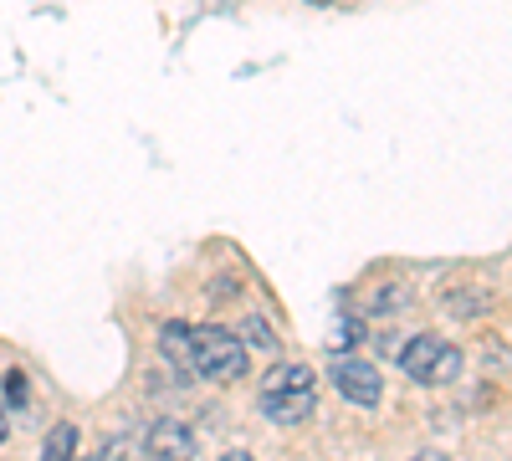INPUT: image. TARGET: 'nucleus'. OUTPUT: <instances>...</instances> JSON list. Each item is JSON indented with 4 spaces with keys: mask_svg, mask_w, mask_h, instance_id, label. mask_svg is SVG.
I'll use <instances>...</instances> for the list:
<instances>
[{
    "mask_svg": "<svg viewBox=\"0 0 512 461\" xmlns=\"http://www.w3.org/2000/svg\"><path fill=\"white\" fill-rule=\"evenodd\" d=\"M190 339H195V374L210 385H236L251 374V349L236 339L231 328L221 323H200L190 328Z\"/></svg>",
    "mask_w": 512,
    "mask_h": 461,
    "instance_id": "f257e3e1",
    "label": "nucleus"
},
{
    "mask_svg": "<svg viewBox=\"0 0 512 461\" xmlns=\"http://www.w3.org/2000/svg\"><path fill=\"white\" fill-rule=\"evenodd\" d=\"M328 380H333V390L344 395L349 405H379V395H384V374H379V364H374V359H359V354L333 359Z\"/></svg>",
    "mask_w": 512,
    "mask_h": 461,
    "instance_id": "f03ea898",
    "label": "nucleus"
},
{
    "mask_svg": "<svg viewBox=\"0 0 512 461\" xmlns=\"http://www.w3.org/2000/svg\"><path fill=\"white\" fill-rule=\"evenodd\" d=\"M318 410V385L308 390H267L262 395V415L277 426H297V421H308V415Z\"/></svg>",
    "mask_w": 512,
    "mask_h": 461,
    "instance_id": "7ed1b4c3",
    "label": "nucleus"
},
{
    "mask_svg": "<svg viewBox=\"0 0 512 461\" xmlns=\"http://www.w3.org/2000/svg\"><path fill=\"white\" fill-rule=\"evenodd\" d=\"M144 451H149L154 461H190V456H195V436H190V426H180V421H154L149 436H144Z\"/></svg>",
    "mask_w": 512,
    "mask_h": 461,
    "instance_id": "20e7f679",
    "label": "nucleus"
},
{
    "mask_svg": "<svg viewBox=\"0 0 512 461\" xmlns=\"http://www.w3.org/2000/svg\"><path fill=\"white\" fill-rule=\"evenodd\" d=\"M441 349H446L441 333H415V339L400 349V369L410 374L415 385H425V380H431V364L441 359Z\"/></svg>",
    "mask_w": 512,
    "mask_h": 461,
    "instance_id": "39448f33",
    "label": "nucleus"
},
{
    "mask_svg": "<svg viewBox=\"0 0 512 461\" xmlns=\"http://www.w3.org/2000/svg\"><path fill=\"white\" fill-rule=\"evenodd\" d=\"M410 308H415V287L410 282H379V287H369V298H364L369 318H400Z\"/></svg>",
    "mask_w": 512,
    "mask_h": 461,
    "instance_id": "423d86ee",
    "label": "nucleus"
},
{
    "mask_svg": "<svg viewBox=\"0 0 512 461\" xmlns=\"http://www.w3.org/2000/svg\"><path fill=\"white\" fill-rule=\"evenodd\" d=\"M159 354H164V364H175L185 380L195 374V339H190V323H164L159 328Z\"/></svg>",
    "mask_w": 512,
    "mask_h": 461,
    "instance_id": "0eeeda50",
    "label": "nucleus"
},
{
    "mask_svg": "<svg viewBox=\"0 0 512 461\" xmlns=\"http://www.w3.org/2000/svg\"><path fill=\"white\" fill-rule=\"evenodd\" d=\"M441 308H446L451 318L472 323V318H487V313L497 308V298H492L487 287H446V292H441Z\"/></svg>",
    "mask_w": 512,
    "mask_h": 461,
    "instance_id": "6e6552de",
    "label": "nucleus"
},
{
    "mask_svg": "<svg viewBox=\"0 0 512 461\" xmlns=\"http://www.w3.org/2000/svg\"><path fill=\"white\" fill-rule=\"evenodd\" d=\"M308 385H318L308 364H297V359H277V364L267 369V380H262V395H267V390H308Z\"/></svg>",
    "mask_w": 512,
    "mask_h": 461,
    "instance_id": "1a4fd4ad",
    "label": "nucleus"
},
{
    "mask_svg": "<svg viewBox=\"0 0 512 461\" xmlns=\"http://www.w3.org/2000/svg\"><path fill=\"white\" fill-rule=\"evenodd\" d=\"M77 446H82L77 426H72V421H57V426L47 431V441H41V461H72Z\"/></svg>",
    "mask_w": 512,
    "mask_h": 461,
    "instance_id": "9d476101",
    "label": "nucleus"
},
{
    "mask_svg": "<svg viewBox=\"0 0 512 461\" xmlns=\"http://www.w3.org/2000/svg\"><path fill=\"white\" fill-rule=\"evenodd\" d=\"M236 339H241L246 349H267V354H277V339H272V328L262 323V313H246V323H241Z\"/></svg>",
    "mask_w": 512,
    "mask_h": 461,
    "instance_id": "9b49d317",
    "label": "nucleus"
},
{
    "mask_svg": "<svg viewBox=\"0 0 512 461\" xmlns=\"http://www.w3.org/2000/svg\"><path fill=\"white\" fill-rule=\"evenodd\" d=\"M461 380V349L456 344H446L441 349V359L431 364V380H425V385H456Z\"/></svg>",
    "mask_w": 512,
    "mask_h": 461,
    "instance_id": "f8f14e48",
    "label": "nucleus"
},
{
    "mask_svg": "<svg viewBox=\"0 0 512 461\" xmlns=\"http://www.w3.org/2000/svg\"><path fill=\"white\" fill-rule=\"evenodd\" d=\"M26 400H31V395H26V374L11 369V374H6V400H0V405H6V410H21Z\"/></svg>",
    "mask_w": 512,
    "mask_h": 461,
    "instance_id": "ddd939ff",
    "label": "nucleus"
},
{
    "mask_svg": "<svg viewBox=\"0 0 512 461\" xmlns=\"http://www.w3.org/2000/svg\"><path fill=\"white\" fill-rule=\"evenodd\" d=\"M410 461H451V456H446V451H436V446H431V451H415V456H410Z\"/></svg>",
    "mask_w": 512,
    "mask_h": 461,
    "instance_id": "4468645a",
    "label": "nucleus"
},
{
    "mask_svg": "<svg viewBox=\"0 0 512 461\" xmlns=\"http://www.w3.org/2000/svg\"><path fill=\"white\" fill-rule=\"evenodd\" d=\"M0 441H11V410L0 405Z\"/></svg>",
    "mask_w": 512,
    "mask_h": 461,
    "instance_id": "2eb2a0df",
    "label": "nucleus"
},
{
    "mask_svg": "<svg viewBox=\"0 0 512 461\" xmlns=\"http://www.w3.org/2000/svg\"><path fill=\"white\" fill-rule=\"evenodd\" d=\"M221 461H256V456H251V451H226Z\"/></svg>",
    "mask_w": 512,
    "mask_h": 461,
    "instance_id": "dca6fc26",
    "label": "nucleus"
},
{
    "mask_svg": "<svg viewBox=\"0 0 512 461\" xmlns=\"http://www.w3.org/2000/svg\"><path fill=\"white\" fill-rule=\"evenodd\" d=\"M308 6H318V11H323V6H344V0H308Z\"/></svg>",
    "mask_w": 512,
    "mask_h": 461,
    "instance_id": "f3484780",
    "label": "nucleus"
},
{
    "mask_svg": "<svg viewBox=\"0 0 512 461\" xmlns=\"http://www.w3.org/2000/svg\"><path fill=\"white\" fill-rule=\"evenodd\" d=\"M72 461H103V456H72Z\"/></svg>",
    "mask_w": 512,
    "mask_h": 461,
    "instance_id": "a211bd4d",
    "label": "nucleus"
}]
</instances>
